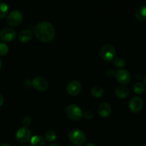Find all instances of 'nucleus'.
Returning <instances> with one entry per match:
<instances>
[{
	"label": "nucleus",
	"instance_id": "nucleus-1",
	"mask_svg": "<svg viewBox=\"0 0 146 146\" xmlns=\"http://www.w3.org/2000/svg\"><path fill=\"white\" fill-rule=\"evenodd\" d=\"M34 32L36 38L44 43H50L55 37V29L52 24L48 21H43L35 27Z\"/></svg>",
	"mask_w": 146,
	"mask_h": 146
},
{
	"label": "nucleus",
	"instance_id": "nucleus-2",
	"mask_svg": "<svg viewBox=\"0 0 146 146\" xmlns=\"http://www.w3.org/2000/svg\"><path fill=\"white\" fill-rule=\"evenodd\" d=\"M69 141L75 145H82L86 141V134L81 130L74 128L70 131L68 133Z\"/></svg>",
	"mask_w": 146,
	"mask_h": 146
},
{
	"label": "nucleus",
	"instance_id": "nucleus-3",
	"mask_svg": "<svg viewBox=\"0 0 146 146\" xmlns=\"http://www.w3.org/2000/svg\"><path fill=\"white\" fill-rule=\"evenodd\" d=\"M101 58L105 61H111L116 56V50L112 44H106L101 48L100 51Z\"/></svg>",
	"mask_w": 146,
	"mask_h": 146
},
{
	"label": "nucleus",
	"instance_id": "nucleus-4",
	"mask_svg": "<svg viewBox=\"0 0 146 146\" xmlns=\"http://www.w3.org/2000/svg\"><path fill=\"white\" fill-rule=\"evenodd\" d=\"M66 113L70 119L75 121H80L84 116V113L81 108L76 104L68 106L66 110Z\"/></svg>",
	"mask_w": 146,
	"mask_h": 146
},
{
	"label": "nucleus",
	"instance_id": "nucleus-5",
	"mask_svg": "<svg viewBox=\"0 0 146 146\" xmlns=\"http://www.w3.org/2000/svg\"><path fill=\"white\" fill-rule=\"evenodd\" d=\"M23 14L19 10H13L7 15V22L10 27H16L20 25L23 21Z\"/></svg>",
	"mask_w": 146,
	"mask_h": 146
},
{
	"label": "nucleus",
	"instance_id": "nucleus-6",
	"mask_svg": "<svg viewBox=\"0 0 146 146\" xmlns=\"http://www.w3.org/2000/svg\"><path fill=\"white\" fill-rule=\"evenodd\" d=\"M31 138V131L29 128L23 127L19 128L16 133V139L19 143H25Z\"/></svg>",
	"mask_w": 146,
	"mask_h": 146
},
{
	"label": "nucleus",
	"instance_id": "nucleus-7",
	"mask_svg": "<svg viewBox=\"0 0 146 146\" xmlns=\"http://www.w3.org/2000/svg\"><path fill=\"white\" fill-rule=\"evenodd\" d=\"M17 36V31L11 27H4L0 31V38L6 42H10L14 40Z\"/></svg>",
	"mask_w": 146,
	"mask_h": 146
},
{
	"label": "nucleus",
	"instance_id": "nucleus-8",
	"mask_svg": "<svg viewBox=\"0 0 146 146\" xmlns=\"http://www.w3.org/2000/svg\"><path fill=\"white\" fill-rule=\"evenodd\" d=\"M31 84H32V86L36 91H40V92L46 91L49 86L48 81L43 77H36L32 80Z\"/></svg>",
	"mask_w": 146,
	"mask_h": 146
},
{
	"label": "nucleus",
	"instance_id": "nucleus-9",
	"mask_svg": "<svg viewBox=\"0 0 146 146\" xmlns=\"http://www.w3.org/2000/svg\"><path fill=\"white\" fill-rule=\"evenodd\" d=\"M115 78L117 81L123 85H126L131 81V76L130 73L127 70L121 68L115 72Z\"/></svg>",
	"mask_w": 146,
	"mask_h": 146
},
{
	"label": "nucleus",
	"instance_id": "nucleus-10",
	"mask_svg": "<svg viewBox=\"0 0 146 146\" xmlns=\"http://www.w3.org/2000/svg\"><path fill=\"white\" fill-rule=\"evenodd\" d=\"M143 105L144 103L142 98L141 97L135 96L130 100L128 106L133 113H138L142 110Z\"/></svg>",
	"mask_w": 146,
	"mask_h": 146
},
{
	"label": "nucleus",
	"instance_id": "nucleus-11",
	"mask_svg": "<svg viewBox=\"0 0 146 146\" xmlns=\"http://www.w3.org/2000/svg\"><path fill=\"white\" fill-rule=\"evenodd\" d=\"M81 84L76 80H73L70 81L66 86V91L68 94L71 96H76L81 92Z\"/></svg>",
	"mask_w": 146,
	"mask_h": 146
},
{
	"label": "nucleus",
	"instance_id": "nucleus-12",
	"mask_svg": "<svg viewBox=\"0 0 146 146\" xmlns=\"http://www.w3.org/2000/svg\"><path fill=\"white\" fill-rule=\"evenodd\" d=\"M111 106L108 103H101L98 108V113L102 118H108L111 114Z\"/></svg>",
	"mask_w": 146,
	"mask_h": 146
},
{
	"label": "nucleus",
	"instance_id": "nucleus-13",
	"mask_svg": "<svg viewBox=\"0 0 146 146\" xmlns=\"http://www.w3.org/2000/svg\"><path fill=\"white\" fill-rule=\"evenodd\" d=\"M33 38V33L29 29H24L18 34V40L19 42L27 43L29 42Z\"/></svg>",
	"mask_w": 146,
	"mask_h": 146
},
{
	"label": "nucleus",
	"instance_id": "nucleus-14",
	"mask_svg": "<svg viewBox=\"0 0 146 146\" xmlns=\"http://www.w3.org/2000/svg\"><path fill=\"white\" fill-rule=\"evenodd\" d=\"M130 94V89L128 87L125 86H120L118 88H116L115 91V95L117 98L124 99L126 98Z\"/></svg>",
	"mask_w": 146,
	"mask_h": 146
},
{
	"label": "nucleus",
	"instance_id": "nucleus-15",
	"mask_svg": "<svg viewBox=\"0 0 146 146\" xmlns=\"http://www.w3.org/2000/svg\"><path fill=\"white\" fill-rule=\"evenodd\" d=\"M45 139L41 135H34L30 139L29 146H46Z\"/></svg>",
	"mask_w": 146,
	"mask_h": 146
},
{
	"label": "nucleus",
	"instance_id": "nucleus-16",
	"mask_svg": "<svg viewBox=\"0 0 146 146\" xmlns=\"http://www.w3.org/2000/svg\"><path fill=\"white\" fill-rule=\"evenodd\" d=\"M135 17L140 21H146V4L140 7L135 12Z\"/></svg>",
	"mask_w": 146,
	"mask_h": 146
},
{
	"label": "nucleus",
	"instance_id": "nucleus-17",
	"mask_svg": "<svg viewBox=\"0 0 146 146\" xmlns=\"http://www.w3.org/2000/svg\"><path fill=\"white\" fill-rule=\"evenodd\" d=\"M91 94L93 96L96 98H101L104 96V90L102 87L99 86H96L91 89Z\"/></svg>",
	"mask_w": 146,
	"mask_h": 146
},
{
	"label": "nucleus",
	"instance_id": "nucleus-18",
	"mask_svg": "<svg viewBox=\"0 0 146 146\" xmlns=\"http://www.w3.org/2000/svg\"><path fill=\"white\" fill-rule=\"evenodd\" d=\"M9 11V6L3 1H0V19H4Z\"/></svg>",
	"mask_w": 146,
	"mask_h": 146
},
{
	"label": "nucleus",
	"instance_id": "nucleus-19",
	"mask_svg": "<svg viewBox=\"0 0 146 146\" xmlns=\"http://www.w3.org/2000/svg\"><path fill=\"white\" fill-rule=\"evenodd\" d=\"M145 86L143 83L137 82L133 86V91L137 94H142L145 92Z\"/></svg>",
	"mask_w": 146,
	"mask_h": 146
},
{
	"label": "nucleus",
	"instance_id": "nucleus-20",
	"mask_svg": "<svg viewBox=\"0 0 146 146\" xmlns=\"http://www.w3.org/2000/svg\"><path fill=\"white\" fill-rule=\"evenodd\" d=\"M45 138L48 142H54L56 139V133L55 131H52V130H49V131L46 132Z\"/></svg>",
	"mask_w": 146,
	"mask_h": 146
},
{
	"label": "nucleus",
	"instance_id": "nucleus-21",
	"mask_svg": "<svg viewBox=\"0 0 146 146\" xmlns=\"http://www.w3.org/2000/svg\"><path fill=\"white\" fill-rule=\"evenodd\" d=\"M113 64L116 68H123L125 66V61L124 58H121V57H118L115 59H114Z\"/></svg>",
	"mask_w": 146,
	"mask_h": 146
},
{
	"label": "nucleus",
	"instance_id": "nucleus-22",
	"mask_svg": "<svg viewBox=\"0 0 146 146\" xmlns=\"http://www.w3.org/2000/svg\"><path fill=\"white\" fill-rule=\"evenodd\" d=\"M9 51V46L5 43L1 42L0 43V56H3L7 54Z\"/></svg>",
	"mask_w": 146,
	"mask_h": 146
},
{
	"label": "nucleus",
	"instance_id": "nucleus-23",
	"mask_svg": "<svg viewBox=\"0 0 146 146\" xmlns=\"http://www.w3.org/2000/svg\"><path fill=\"white\" fill-rule=\"evenodd\" d=\"M22 123H23V125H24V127L28 128L31 123V118L30 116H29V115H26V116L24 118V119H23Z\"/></svg>",
	"mask_w": 146,
	"mask_h": 146
},
{
	"label": "nucleus",
	"instance_id": "nucleus-24",
	"mask_svg": "<svg viewBox=\"0 0 146 146\" xmlns=\"http://www.w3.org/2000/svg\"><path fill=\"white\" fill-rule=\"evenodd\" d=\"M84 116L86 120H91L94 118V113L91 111H86L84 113Z\"/></svg>",
	"mask_w": 146,
	"mask_h": 146
},
{
	"label": "nucleus",
	"instance_id": "nucleus-25",
	"mask_svg": "<svg viewBox=\"0 0 146 146\" xmlns=\"http://www.w3.org/2000/svg\"><path fill=\"white\" fill-rule=\"evenodd\" d=\"M106 74H107V75H108L109 77H113V76H115V71L113 69V68H109V69L107 70Z\"/></svg>",
	"mask_w": 146,
	"mask_h": 146
},
{
	"label": "nucleus",
	"instance_id": "nucleus-26",
	"mask_svg": "<svg viewBox=\"0 0 146 146\" xmlns=\"http://www.w3.org/2000/svg\"><path fill=\"white\" fill-rule=\"evenodd\" d=\"M4 96H3L2 94H0V107L3 105V104H4Z\"/></svg>",
	"mask_w": 146,
	"mask_h": 146
},
{
	"label": "nucleus",
	"instance_id": "nucleus-27",
	"mask_svg": "<svg viewBox=\"0 0 146 146\" xmlns=\"http://www.w3.org/2000/svg\"><path fill=\"white\" fill-rule=\"evenodd\" d=\"M84 146H97V145H96L95 144H94V143H89L85 144Z\"/></svg>",
	"mask_w": 146,
	"mask_h": 146
},
{
	"label": "nucleus",
	"instance_id": "nucleus-28",
	"mask_svg": "<svg viewBox=\"0 0 146 146\" xmlns=\"http://www.w3.org/2000/svg\"><path fill=\"white\" fill-rule=\"evenodd\" d=\"M49 146H59V145L56 143H52V144H51Z\"/></svg>",
	"mask_w": 146,
	"mask_h": 146
},
{
	"label": "nucleus",
	"instance_id": "nucleus-29",
	"mask_svg": "<svg viewBox=\"0 0 146 146\" xmlns=\"http://www.w3.org/2000/svg\"><path fill=\"white\" fill-rule=\"evenodd\" d=\"M0 146H11V145H9V144L4 143V144H1V145H0Z\"/></svg>",
	"mask_w": 146,
	"mask_h": 146
},
{
	"label": "nucleus",
	"instance_id": "nucleus-30",
	"mask_svg": "<svg viewBox=\"0 0 146 146\" xmlns=\"http://www.w3.org/2000/svg\"><path fill=\"white\" fill-rule=\"evenodd\" d=\"M144 83H145V85L146 86V76H145V78H144Z\"/></svg>",
	"mask_w": 146,
	"mask_h": 146
},
{
	"label": "nucleus",
	"instance_id": "nucleus-31",
	"mask_svg": "<svg viewBox=\"0 0 146 146\" xmlns=\"http://www.w3.org/2000/svg\"><path fill=\"white\" fill-rule=\"evenodd\" d=\"M1 61L0 60V69H1Z\"/></svg>",
	"mask_w": 146,
	"mask_h": 146
},
{
	"label": "nucleus",
	"instance_id": "nucleus-32",
	"mask_svg": "<svg viewBox=\"0 0 146 146\" xmlns=\"http://www.w3.org/2000/svg\"><path fill=\"white\" fill-rule=\"evenodd\" d=\"M21 146H29L28 145H26V144H24V145H21Z\"/></svg>",
	"mask_w": 146,
	"mask_h": 146
},
{
	"label": "nucleus",
	"instance_id": "nucleus-33",
	"mask_svg": "<svg viewBox=\"0 0 146 146\" xmlns=\"http://www.w3.org/2000/svg\"><path fill=\"white\" fill-rule=\"evenodd\" d=\"M142 146H146V144H143Z\"/></svg>",
	"mask_w": 146,
	"mask_h": 146
},
{
	"label": "nucleus",
	"instance_id": "nucleus-34",
	"mask_svg": "<svg viewBox=\"0 0 146 146\" xmlns=\"http://www.w3.org/2000/svg\"><path fill=\"white\" fill-rule=\"evenodd\" d=\"M68 146H74V145H68Z\"/></svg>",
	"mask_w": 146,
	"mask_h": 146
},
{
	"label": "nucleus",
	"instance_id": "nucleus-35",
	"mask_svg": "<svg viewBox=\"0 0 146 146\" xmlns=\"http://www.w3.org/2000/svg\"><path fill=\"white\" fill-rule=\"evenodd\" d=\"M131 146H136V145H131Z\"/></svg>",
	"mask_w": 146,
	"mask_h": 146
}]
</instances>
